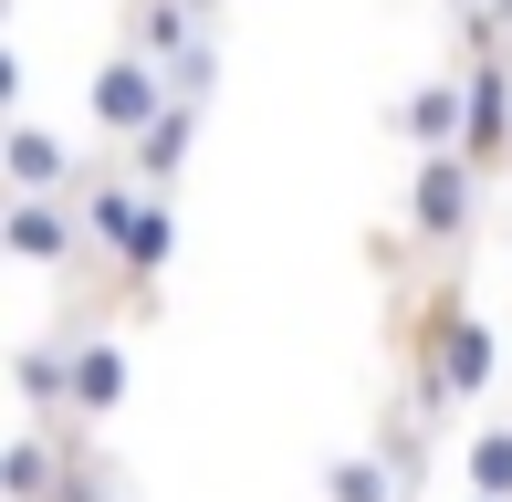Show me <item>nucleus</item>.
Masks as SVG:
<instances>
[{
  "mask_svg": "<svg viewBox=\"0 0 512 502\" xmlns=\"http://www.w3.org/2000/svg\"><path fill=\"white\" fill-rule=\"evenodd\" d=\"M492 377H502V335L471 314V293L439 272L429 293H418V314H408V335H398V387H418V408H471V398H492Z\"/></svg>",
  "mask_w": 512,
  "mask_h": 502,
  "instance_id": "f257e3e1",
  "label": "nucleus"
},
{
  "mask_svg": "<svg viewBox=\"0 0 512 502\" xmlns=\"http://www.w3.org/2000/svg\"><path fill=\"white\" fill-rule=\"evenodd\" d=\"M398 220H408L418 251H471V231H481V168H471L460 147H429V157L408 168Z\"/></svg>",
  "mask_w": 512,
  "mask_h": 502,
  "instance_id": "f03ea898",
  "label": "nucleus"
},
{
  "mask_svg": "<svg viewBox=\"0 0 512 502\" xmlns=\"http://www.w3.org/2000/svg\"><path fill=\"white\" fill-rule=\"evenodd\" d=\"M168 95H178V84H168V63H147L136 42H115V53L95 63V84H84V116H95V136H105V147H126V136L147 126Z\"/></svg>",
  "mask_w": 512,
  "mask_h": 502,
  "instance_id": "7ed1b4c3",
  "label": "nucleus"
},
{
  "mask_svg": "<svg viewBox=\"0 0 512 502\" xmlns=\"http://www.w3.org/2000/svg\"><path fill=\"white\" fill-rule=\"evenodd\" d=\"M0 251H21V262H74L84 241V189H11V210H0Z\"/></svg>",
  "mask_w": 512,
  "mask_h": 502,
  "instance_id": "20e7f679",
  "label": "nucleus"
},
{
  "mask_svg": "<svg viewBox=\"0 0 512 502\" xmlns=\"http://www.w3.org/2000/svg\"><path fill=\"white\" fill-rule=\"evenodd\" d=\"M74 450H84L74 419H21L11 440H0V502H53L63 471H74Z\"/></svg>",
  "mask_w": 512,
  "mask_h": 502,
  "instance_id": "39448f33",
  "label": "nucleus"
},
{
  "mask_svg": "<svg viewBox=\"0 0 512 502\" xmlns=\"http://www.w3.org/2000/svg\"><path fill=\"white\" fill-rule=\"evenodd\" d=\"M126 387H136L126 335H115V325H74V419H84V429L115 419V408H126Z\"/></svg>",
  "mask_w": 512,
  "mask_h": 502,
  "instance_id": "423d86ee",
  "label": "nucleus"
},
{
  "mask_svg": "<svg viewBox=\"0 0 512 502\" xmlns=\"http://www.w3.org/2000/svg\"><path fill=\"white\" fill-rule=\"evenodd\" d=\"M189 147H199V95H168V105H157V116L136 126L126 147H115V157H126V168L147 178V189H178V168H189Z\"/></svg>",
  "mask_w": 512,
  "mask_h": 502,
  "instance_id": "0eeeda50",
  "label": "nucleus"
},
{
  "mask_svg": "<svg viewBox=\"0 0 512 502\" xmlns=\"http://www.w3.org/2000/svg\"><path fill=\"white\" fill-rule=\"evenodd\" d=\"M11 387H21V419H74V325L32 335V346L11 356Z\"/></svg>",
  "mask_w": 512,
  "mask_h": 502,
  "instance_id": "6e6552de",
  "label": "nucleus"
},
{
  "mask_svg": "<svg viewBox=\"0 0 512 502\" xmlns=\"http://www.w3.org/2000/svg\"><path fill=\"white\" fill-rule=\"evenodd\" d=\"M199 32H220V21H199L189 0H126V11H115V42H136V53L168 63V74H178V53H189Z\"/></svg>",
  "mask_w": 512,
  "mask_h": 502,
  "instance_id": "1a4fd4ad",
  "label": "nucleus"
},
{
  "mask_svg": "<svg viewBox=\"0 0 512 502\" xmlns=\"http://www.w3.org/2000/svg\"><path fill=\"white\" fill-rule=\"evenodd\" d=\"M136 210H147V178H136L126 157H115V168H95V178H84V241H95L105 262H115V251H126V231H136Z\"/></svg>",
  "mask_w": 512,
  "mask_h": 502,
  "instance_id": "9d476101",
  "label": "nucleus"
},
{
  "mask_svg": "<svg viewBox=\"0 0 512 502\" xmlns=\"http://www.w3.org/2000/svg\"><path fill=\"white\" fill-rule=\"evenodd\" d=\"M398 136H408L418 157H429V147H460V136H471V84H460V74L418 84V95L398 105Z\"/></svg>",
  "mask_w": 512,
  "mask_h": 502,
  "instance_id": "9b49d317",
  "label": "nucleus"
},
{
  "mask_svg": "<svg viewBox=\"0 0 512 502\" xmlns=\"http://www.w3.org/2000/svg\"><path fill=\"white\" fill-rule=\"evenodd\" d=\"M0 168H11V189H84V178H74V147H63L53 126H32V116H11Z\"/></svg>",
  "mask_w": 512,
  "mask_h": 502,
  "instance_id": "f8f14e48",
  "label": "nucleus"
},
{
  "mask_svg": "<svg viewBox=\"0 0 512 502\" xmlns=\"http://www.w3.org/2000/svg\"><path fill=\"white\" fill-rule=\"evenodd\" d=\"M324 502H418V492H408V471L387 450H335L324 461Z\"/></svg>",
  "mask_w": 512,
  "mask_h": 502,
  "instance_id": "ddd939ff",
  "label": "nucleus"
},
{
  "mask_svg": "<svg viewBox=\"0 0 512 502\" xmlns=\"http://www.w3.org/2000/svg\"><path fill=\"white\" fill-rule=\"evenodd\" d=\"M471 492H502V502H512V419L471 429Z\"/></svg>",
  "mask_w": 512,
  "mask_h": 502,
  "instance_id": "4468645a",
  "label": "nucleus"
},
{
  "mask_svg": "<svg viewBox=\"0 0 512 502\" xmlns=\"http://www.w3.org/2000/svg\"><path fill=\"white\" fill-rule=\"evenodd\" d=\"M168 84H178V95H199V105H209V84H220V32H199L189 53H178V74H168Z\"/></svg>",
  "mask_w": 512,
  "mask_h": 502,
  "instance_id": "2eb2a0df",
  "label": "nucleus"
},
{
  "mask_svg": "<svg viewBox=\"0 0 512 502\" xmlns=\"http://www.w3.org/2000/svg\"><path fill=\"white\" fill-rule=\"evenodd\" d=\"M189 11H199V21H220V0H189Z\"/></svg>",
  "mask_w": 512,
  "mask_h": 502,
  "instance_id": "dca6fc26",
  "label": "nucleus"
},
{
  "mask_svg": "<svg viewBox=\"0 0 512 502\" xmlns=\"http://www.w3.org/2000/svg\"><path fill=\"white\" fill-rule=\"evenodd\" d=\"M450 11H492V0H450Z\"/></svg>",
  "mask_w": 512,
  "mask_h": 502,
  "instance_id": "f3484780",
  "label": "nucleus"
},
{
  "mask_svg": "<svg viewBox=\"0 0 512 502\" xmlns=\"http://www.w3.org/2000/svg\"><path fill=\"white\" fill-rule=\"evenodd\" d=\"M460 502H502V492H460Z\"/></svg>",
  "mask_w": 512,
  "mask_h": 502,
  "instance_id": "a211bd4d",
  "label": "nucleus"
}]
</instances>
